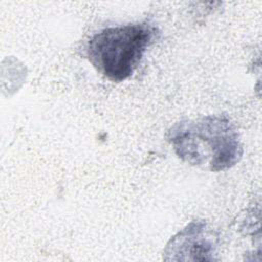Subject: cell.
<instances>
[{"label": "cell", "mask_w": 262, "mask_h": 262, "mask_svg": "<svg viewBox=\"0 0 262 262\" xmlns=\"http://www.w3.org/2000/svg\"><path fill=\"white\" fill-rule=\"evenodd\" d=\"M167 139L181 161L211 172L230 169L243 156L237 128L226 115L177 122Z\"/></svg>", "instance_id": "obj_1"}, {"label": "cell", "mask_w": 262, "mask_h": 262, "mask_svg": "<svg viewBox=\"0 0 262 262\" xmlns=\"http://www.w3.org/2000/svg\"><path fill=\"white\" fill-rule=\"evenodd\" d=\"M159 35L158 28L147 21L107 27L89 39L86 55L105 78L122 82L134 73Z\"/></svg>", "instance_id": "obj_2"}, {"label": "cell", "mask_w": 262, "mask_h": 262, "mask_svg": "<svg viewBox=\"0 0 262 262\" xmlns=\"http://www.w3.org/2000/svg\"><path fill=\"white\" fill-rule=\"evenodd\" d=\"M218 236L204 221L195 220L174 235L165 249L166 260H214Z\"/></svg>", "instance_id": "obj_3"}]
</instances>
